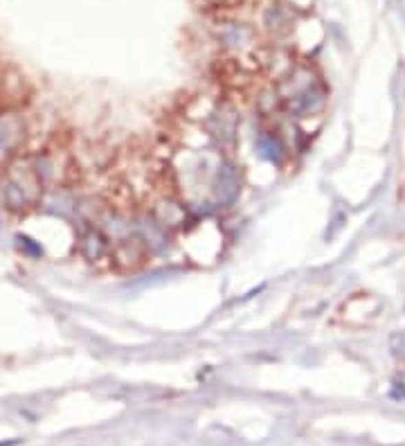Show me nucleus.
I'll use <instances>...</instances> for the list:
<instances>
[{
  "label": "nucleus",
  "mask_w": 405,
  "mask_h": 446,
  "mask_svg": "<svg viewBox=\"0 0 405 446\" xmlns=\"http://www.w3.org/2000/svg\"><path fill=\"white\" fill-rule=\"evenodd\" d=\"M19 246H21V250H25V253L32 255V257H40V255H43V248H40L38 243H34V239L23 237V234H19Z\"/></svg>",
  "instance_id": "obj_10"
},
{
  "label": "nucleus",
  "mask_w": 405,
  "mask_h": 446,
  "mask_svg": "<svg viewBox=\"0 0 405 446\" xmlns=\"http://www.w3.org/2000/svg\"><path fill=\"white\" fill-rule=\"evenodd\" d=\"M221 38L225 41V45L234 47V50H243V47H248L250 41H253V32L243 25H228L223 30Z\"/></svg>",
  "instance_id": "obj_8"
},
{
  "label": "nucleus",
  "mask_w": 405,
  "mask_h": 446,
  "mask_svg": "<svg viewBox=\"0 0 405 446\" xmlns=\"http://www.w3.org/2000/svg\"><path fill=\"white\" fill-rule=\"evenodd\" d=\"M149 216L153 221H158L165 230L183 228V225L187 223V208L176 199L174 192H167V194H162L158 201H153Z\"/></svg>",
  "instance_id": "obj_5"
},
{
  "label": "nucleus",
  "mask_w": 405,
  "mask_h": 446,
  "mask_svg": "<svg viewBox=\"0 0 405 446\" xmlns=\"http://www.w3.org/2000/svg\"><path fill=\"white\" fill-rule=\"evenodd\" d=\"M257 153L262 156L264 160L268 162H275V165H279V162L286 158V144H284L281 137L275 133V131H262L257 135Z\"/></svg>",
  "instance_id": "obj_7"
},
{
  "label": "nucleus",
  "mask_w": 405,
  "mask_h": 446,
  "mask_svg": "<svg viewBox=\"0 0 405 446\" xmlns=\"http://www.w3.org/2000/svg\"><path fill=\"white\" fill-rule=\"evenodd\" d=\"M151 250L140 234H126V237L115 239L111 246V262L115 269L124 273H133L147 264Z\"/></svg>",
  "instance_id": "obj_3"
},
{
  "label": "nucleus",
  "mask_w": 405,
  "mask_h": 446,
  "mask_svg": "<svg viewBox=\"0 0 405 446\" xmlns=\"http://www.w3.org/2000/svg\"><path fill=\"white\" fill-rule=\"evenodd\" d=\"M277 95L281 100V111L290 118H311L320 113L327 102V91L309 70H290L286 79L279 81Z\"/></svg>",
  "instance_id": "obj_1"
},
{
  "label": "nucleus",
  "mask_w": 405,
  "mask_h": 446,
  "mask_svg": "<svg viewBox=\"0 0 405 446\" xmlns=\"http://www.w3.org/2000/svg\"><path fill=\"white\" fill-rule=\"evenodd\" d=\"M212 192L218 205L228 208L241 194V172L232 160H221L214 172Z\"/></svg>",
  "instance_id": "obj_4"
},
{
  "label": "nucleus",
  "mask_w": 405,
  "mask_h": 446,
  "mask_svg": "<svg viewBox=\"0 0 405 446\" xmlns=\"http://www.w3.org/2000/svg\"><path fill=\"white\" fill-rule=\"evenodd\" d=\"M43 181L34 167H14L3 183V201L12 212H25L40 199Z\"/></svg>",
  "instance_id": "obj_2"
},
{
  "label": "nucleus",
  "mask_w": 405,
  "mask_h": 446,
  "mask_svg": "<svg viewBox=\"0 0 405 446\" xmlns=\"http://www.w3.org/2000/svg\"><path fill=\"white\" fill-rule=\"evenodd\" d=\"M113 241L102 228H88L79 239V253L86 262H102L104 257H111Z\"/></svg>",
  "instance_id": "obj_6"
},
{
  "label": "nucleus",
  "mask_w": 405,
  "mask_h": 446,
  "mask_svg": "<svg viewBox=\"0 0 405 446\" xmlns=\"http://www.w3.org/2000/svg\"><path fill=\"white\" fill-rule=\"evenodd\" d=\"M16 144V133H14V124L10 120L0 118V158H5L7 153L12 151Z\"/></svg>",
  "instance_id": "obj_9"
}]
</instances>
